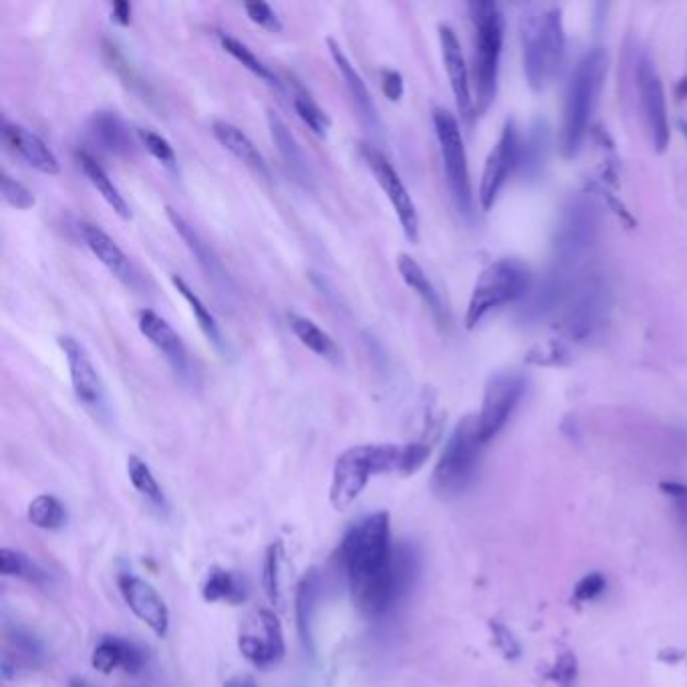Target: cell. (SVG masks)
Returning <instances> with one entry per match:
<instances>
[{
  "mask_svg": "<svg viewBox=\"0 0 687 687\" xmlns=\"http://www.w3.org/2000/svg\"><path fill=\"white\" fill-rule=\"evenodd\" d=\"M605 73L607 57L603 49L595 47L577 63L571 75L561 125V150L565 158H575L583 146L591 117L601 97Z\"/></svg>",
  "mask_w": 687,
  "mask_h": 687,
  "instance_id": "277c9868",
  "label": "cell"
},
{
  "mask_svg": "<svg viewBox=\"0 0 687 687\" xmlns=\"http://www.w3.org/2000/svg\"><path fill=\"white\" fill-rule=\"evenodd\" d=\"M69 687H89L85 681H81V679H73L71 683H69Z\"/></svg>",
  "mask_w": 687,
  "mask_h": 687,
  "instance_id": "c3c4849f",
  "label": "cell"
},
{
  "mask_svg": "<svg viewBox=\"0 0 687 687\" xmlns=\"http://www.w3.org/2000/svg\"><path fill=\"white\" fill-rule=\"evenodd\" d=\"M137 327H140V333L166 357V361L182 379H188L192 375L190 353L178 331L162 315H158L152 309H142L137 313Z\"/></svg>",
  "mask_w": 687,
  "mask_h": 687,
  "instance_id": "e0dca14e",
  "label": "cell"
},
{
  "mask_svg": "<svg viewBox=\"0 0 687 687\" xmlns=\"http://www.w3.org/2000/svg\"><path fill=\"white\" fill-rule=\"evenodd\" d=\"M548 679L559 687H575L579 679V661L573 651H565L557 657L555 665L548 671Z\"/></svg>",
  "mask_w": 687,
  "mask_h": 687,
  "instance_id": "60d3db41",
  "label": "cell"
},
{
  "mask_svg": "<svg viewBox=\"0 0 687 687\" xmlns=\"http://www.w3.org/2000/svg\"><path fill=\"white\" fill-rule=\"evenodd\" d=\"M379 77H381V89H383L385 97L389 101H399L403 97V91H405L403 77L393 69H383L379 73Z\"/></svg>",
  "mask_w": 687,
  "mask_h": 687,
  "instance_id": "f6af8a7d",
  "label": "cell"
},
{
  "mask_svg": "<svg viewBox=\"0 0 687 687\" xmlns=\"http://www.w3.org/2000/svg\"><path fill=\"white\" fill-rule=\"evenodd\" d=\"M127 476H129L133 488L140 494H144L150 502H154L158 506L164 504L162 486L158 484L154 472L150 470V466L142 458H137V456L127 458Z\"/></svg>",
  "mask_w": 687,
  "mask_h": 687,
  "instance_id": "74e56055",
  "label": "cell"
},
{
  "mask_svg": "<svg viewBox=\"0 0 687 687\" xmlns=\"http://www.w3.org/2000/svg\"><path fill=\"white\" fill-rule=\"evenodd\" d=\"M520 160V137L514 121H506L502 127V133L498 137L496 146L490 150L482 180H480V206L484 212L492 210V206L498 200V194L502 192L504 184L508 182L512 170L518 166Z\"/></svg>",
  "mask_w": 687,
  "mask_h": 687,
  "instance_id": "4fadbf2b",
  "label": "cell"
},
{
  "mask_svg": "<svg viewBox=\"0 0 687 687\" xmlns=\"http://www.w3.org/2000/svg\"><path fill=\"white\" fill-rule=\"evenodd\" d=\"M490 633H492V643L496 649L506 657V659H518L522 653L520 641L514 637V633L502 625L500 621H490Z\"/></svg>",
  "mask_w": 687,
  "mask_h": 687,
  "instance_id": "7bdbcfd3",
  "label": "cell"
},
{
  "mask_svg": "<svg viewBox=\"0 0 687 687\" xmlns=\"http://www.w3.org/2000/svg\"><path fill=\"white\" fill-rule=\"evenodd\" d=\"M224 687H258V685H256V681H254L250 675L240 673V675L230 677V679L224 683Z\"/></svg>",
  "mask_w": 687,
  "mask_h": 687,
  "instance_id": "7dc6e473",
  "label": "cell"
},
{
  "mask_svg": "<svg viewBox=\"0 0 687 687\" xmlns=\"http://www.w3.org/2000/svg\"><path fill=\"white\" fill-rule=\"evenodd\" d=\"M212 133L224 150H228L236 160H240L256 176L266 178V180L270 178V170L264 156L258 152V148L252 144L250 137L240 127H236L230 121L216 119L212 123Z\"/></svg>",
  "mask_w": 687,
  "mask_h": 687,
  "instance_id": "cb8c5ba5",
  "label": "cell"
},
{
  "mask_svg": "<svg viewBox=\"0 0 687 687\" xmlns=\"http://www.w3.org/2000/svg\"><path fill=\"white\" fill-rule=\"evenodd\" d=\"M635 85H637L641 119H643V127L647 131L649 142L655 152L663 154L669 148V140H671L667 101H665V89H663L661 77L649 59H641L637 63Z\"/></svg>",
  "mask_w": 687,
  "mask_h": 687,
  "instance_id": "7c38bea8",
  "label": "cell"
},
{
  "mask_svg": "<svg viewBox=\"0 0 687 687\" xmlns=\"http://www.w3.org/2000/svg\"><path fill=\"white\" fill-rule=\"evenodd\" d=\"M432 119H434L436 135H438L444 172H446V182H448L452 200L462 214L470 216L474 196H472L468 156H466V146H464V137L460 131V123L444 107H436L432 113Z\"/></svg>",
  "mask_w": 687,
  "mask_h": 687,
  "instance_id": "ba28073f",
  "label": "cell"
},
{
  "mask_svg": "<svg viewBox=\"0 0 687 687\" xmlns=\"http://www.w3.org/2000/svg\"><path fill=\"white\" fill-rule=\"evenodd\" d=\"M474 25V101L476 113L490 109L498 89L500 55L504 43V17L496 3L478 0L468 5Z\"/></svg>",
  "mask_w": 687,
  "mask_h": 687,
  "instance_id": "5b68a950",
  "label": "cell"
},
{
  "mask_svg": "<svg viewBox=\"0 0 687 687\" xmlns=\"http://www.w3.org/2000/svg\"><path fill=\"white\" fill-rule=\"evenodd\" d=\"M522 395H524V379L520 375L504 371L490 377L484 391L480 414L476 416L478 436L484 446L490 444L504 430V426L514 414V409L518 407Z\"/></svg>",
  "mask_w": 687,
  "mask_h": 687,
  "instance_id": "8fae6325",
  "label": "cell"
},
{
  "mask_svg": "<svg viewBox=\"0 0 687 687\" xmlns=\"http://www.w3.org/2000/svg\"><path fill=\"white\" fill-rule=\"evenodd\" d=\"M607 589V579L605 575L601 573H591V575H585L577 585H575V591H573V597L577 603H591L595 599H599Z\"/></svg>",
  "mask_w": 687,
  "mask_h": 687,
  "instance_id": "ee69618b",
  "label": "cell"
},
{
  "mask_svg": "<svg viewBox=\"0 0 687 687\" xmlns=\"http://www.w3.org/2000/svg\"><path fill=\"white\" fill-rule=\"evenodd\" d=\"M202 599L206 603H228L238 605L246 599L244 581L222 567H212L202 583Z\"/></svg>",
  "mask_w": 687,
  "mask_h": 687,
  "instance_id": "f546056e",
  "label": "cell"
},
{
  "mask_svg": "<svg viewBox=\"0 0 687 687\" xmlns=\"http://www.w3.org/2000/svg\"><path fill=\"white\" fill-rule=\"evenodd\" d=\"M218 41H220V47H222L232 59H236L244 69H248V71H250L252 75H256L260 81H264V83H268V85H272V87H281V81H279L277 75H274V71H272L268 65H264V61H260L242 41H238V39H234V37H230V35H224V33L218 35Z\"/></svg>",
  "mask_w": 687,
  "mask_h": 687,
  "instance_id": "836d02e7",
  "label": "cell"
},
{
  "mask_svg": "<svg viewBox=\"0 0 687 687\" xmlns=\"http://www.w3.org/2000/svg\"><path fill=\"white\" fill-rule=\"evenodd\" d=\"M168 220L172 222L174 230L182 236V240L186 242V246L190 248V252L196 256L198 264L204 268V272L208 274V279H212L214 285H222L228 287L230 279H228V272L224 270L220 258L216 256V252L210 248V244L200 236V232L172 206L166 208Z\"/></svg>",
  "mask_w": 687,
  "mask_h": 687,
  "instance_id": "7402d4cb",
  "label": "cell"
},
{
  "mask_svg": "<svg viewBox=\"0 0 687 687\" xmlns=\"http://www.w3.org/2000/svg\"><path fill=\"white\" fill-rule=\"evenodd\" d=\"M524 75L532 91H544L565 61L567 35L557 5H528L520 15Z\"/></svg>",
  "mask_w": 687,
  "mask_h": 687,
  "instance_id": "7a4b0ae2",
  "label": "cell"
},
{
  "mask_svg": "<svg viewBox=\"0 0 687 687\" xmlns=\"http://www.w3.org/2000/svg\"><path fill=\"white\" fill-rule=\"evenodd\" d=\"M0 569L5 577H17L33 585H45L47 573L25 553L15 551V548H3L0 553Z\"/></svg>",
  "mask_w": 687,
  "mask_h": 687,
  "instance_id": "e575fe53",
  "label": "cell"
},
{
  "mask_svg": "<svg viewBox=\"0 0 687 687\" xmlns=\"http://www.w3.org/2000/svg\"><path fill=\"white\" fill-rule=\"evenodd\" d=\"M405 472V446L361 444L345 450L333 466L329 500L335 510H347L379 474Z\"/></svg>",
  "mask_w": 687,
  "mask_h": 687,
  "instance_id": "3957f363",
  "label": "cell"
},
{
  "mask_svg": "<svg viewBox=\"0 0 687 687\" xmlns=\"http://www.w3.org/2000/svg\"><path fill=\"white\" fill-rule=\"evenodd\" d=\"M532 285L528 266L516 258H498L488 264L474 285L466 309V327H478L492 311L522 299Z\"/></svg>",
  "mask_w": 687,
  "mask_h": 687,
  "instance_id": "8992f818",
  "label": "cell"
},
{
  "mask_svg": "<svg viewBox=\"0 0 687 687\" xmlns=\"http://www.w3.org/2000/svg\"><path fill=\"white\" fill-rule=\"evenodd\" d=\"M283 565H285V544L277 540L268 546L266 559H264V575H262L264 593L274 607H281L283 603Z\"/></svg>",
  "mask_w": 687,
  "mask_h": 687,
  "instance_id": "d6a6232c",
  "label": "cell"
},
{
  "mask_svg": "<svg viewBox=\"0 0 687 687\" xmlns=\"http://www.w3.org/2000/svg\"><path fill=\"white\" fill-rule=\"evenodd\" d=\"M482 448L476 416H466L452 432L434 468V488L442 494L464 490L478 468Z\"/></svg>",
  "mask_w": 687,
  "mask_h": 687,
  "instance_id": "52a82bcc",
  "label": "cell"
},
{
  "mask_svg": "<svg viewBox=\"0 0 687 687\" xmlns=\"http://www.w3.org/2000/svg\"><path fill=\"white\" fill-rule=\"evenodd\" d=\"M327 49H329V55H331L337 71L341 73V77L345 81V87L351 95V101L357 109V115L361 117V121L367 127H377L379 115H377V107H375V101L369 93L367 83L363 81V77L359 75V71L351 63V59L345 55V51L341 49V45L333 37H327Z\"/></svg>",
  "mask_w": 687,
  "mask_h": 687,
  "instance_id": "44dd1931",
  "label": "cell"
},
{
  "mask_svg": "<svg viewBox=\"0 0 687 687\" xmlns=\"http://www.w3.org/2000/svg\"><path fill=\"white\" fill-rule=\"evenodd\" d=\"M335 561L349 581L355 605L369 615L389 611L416 577V557L405 546H393L385 510L359 520L343 536Z\"/></svg>",
  "mask_w": 687,
  "mask_h": 687,
  "instance_id": "6da1fadb",
  "label": "cell"
},
{
  "mask_svg": "<svg viewBox=\"0 0 687 687\" xmlns=\"http://www.w3.org/2000/svg\"><path fill=\"white\" fill-rule=\"evenodd\" d=\"M289 327L293 331V335L307 347L311 349L315 355H319L325 361L331 363H339L341 361V347L337 345V341L325 331L321 329L313 319L299 315V313H289L287 315Z\"/></svg>",
  "mask_w": 687,
  "mask_h": 687,
  "instance_id": "83f0119b",
  "label": "cell"
},
{
  "mask_svg": "<svg viewBox=\"0 0 687 687\" xmlns=\"http://www.w3.org/2000/svg\"><path fill=\"white\" fill-rule=\"evenodd\" d=\"M395 262H397V270L401 274L403 283L424 301V305L430 309V313L434 315L438 325H442V327L448 325V309H446L440 293L436 291V287L428 279L426 270L405 252H399Z\"/></svg>",
  "mask_w": 687,
  "mask_h": 687,
  "instance_id": "d4e9b609",
  "label": "cell"
},
{
  "mask_svg": "<svg viewBox=\"0 0 687 687\" xmlns=\"http://www.w3.org/2000/svg\"><path fill=\"white\" fill-rule=\"evenodd\" d=\"M0 192H3L5 202L17 210H31L37 204L35 194L7 172H3V178H0Z\"/></svg>",
  "mask_w": 687,
  "mask_h": 687,
  "instance_id": "ab89813d",
  "label": "cell"
},
{
  "mask_svg": "<svg viewBox=\"0 0 687 687\" xmlns=\"http://www.w3.org/2000/svg\"><path fill=\"white\" fill-rule=\"evenodd\" d=\"M440 47H442V61L448 73V81H450L460 117L464 119L466 125H474V119L478 113H476V101L472 93L466 57H464L456 31L448 25H440Z\"/></svg>",
  "mask_w": 687,
  "mask_h": 687,
  "instance_id": "9a60e30c",
  "label": "cell"
},
{
  "mask_svg": "<svg viewBox=\"0 0 687 687\" xmlns=\"http://www.w3.org/2000/svg\"><path fill=\"white\" fill-rule=\"evenodd\" d=\"M111 21H115L119 27H127L131 23V5L125 0H117L111 5Z\"/></svg>",
  "mask_w": 687,
  "mask_h": 687,
  "instance_id": "bcb514c9",
  "label": "cell"
},
{
  "mask_svg": "<svg viewBox=\"0 0 687 687\" xmlns=\"http://www.w3.org/2000/svg\"><path fill=\"white\" fill-rule=\"evenodd\" d=\"M293 107L297 111V115L301 117V121L305 125H309V129L317 135H327V131L331 129V117L325 113V109L311 97L309 91H305L299 83H295V91H293Z\"/></svg>",
  "mask_w": 687,
  "mask_h": 687,
  "instance_id": "8d00e7d4",
  "label": "cell"
},
{
  "mask_svg": "<svg viewBox=\"0 0 687 687\" xmlns=\"http://www.w3.org/2000/svg\"><path fill=\"white\" fill-rule=\"evenodd\" d=\"M548 154V127L544 121H536L524 142H520L518 166L526 176H538Z\"/></svg>",
  "mask_w": 687,
  "mask_h": 687,
  "instance_id": "1f68e13d",
  "label": "cell"
},
{
  "mask_svg": "<svg viewBox=\"0 0 687 687\" xmlns=\"http://www.w3.org/2000/svg\"><path fill=\"white\" fill-rule=\"evenodd\" d=\"M266 123L270 129V137L272 142L277 144L279 154L283 156L285 164L289 166V170L293 172V176L307 184L311 178V170H309V160L305 158L303 148L299 146L297 137L293 135V131L289 129V125L285 123V119L274 111V109H266Z\"/></svg>",
  "mask_w": 687,
  "mask_h": 687,
  "instance_id": "484cf974",
  "label": "cell"
},
{
  "mask_svg": "<svg viewBox=\"0 0 687 687\" xmlns=\"http://www.w3.org/2000/svg\"><path fill=\"white\" fill-rule=\"evenodd\" d=\"M3 140L15 154H19L37 172L47 174V176H57L61 172V164L57 156L53 154V150L41 140L37 133H33L25 125L5 121Z\"/></svg>",
  "mask_w": 687,
  "mask_h": 687,
  "instance_id": "d6986e66",
  "label": "cell"
},
{
  "mask_svg": "<svg viewBox=\"0 0 687 687\" xmlns=\"http://www.w3.org/2000/svg\"><path fill=\"white\" fill-rule=\"evenodd\" d=\"M27 516L33 526L43 528V530H57L65 524L67 520V510L63 502L57 496L51 494H41L37 496L27 510Z\"/></svg>",
  "mask_w": 687,
  "mask_h": 687,
  "instance_id": "d590c367",
  "label": "cell"
},
{
  "mask_svg": "<svg viewBox=\"0 0 687 687\" xmlns=\"http://www.w3.org/2000/svg\"><path fill=\"white\" fill-rule=\"evenodd\" d=\"M137 137H140V142L142 146L160 162L164 164L166 168L170 170H176L178 166V158H176V152L172 148V144L166 140V137H162L160 133H156L154 129H137Z\"/></svg>",
  "mask_w": 687,
  "mask_h": 687,
  "instance_id": "f35d334b",
  "label": "cell"
},
{
  "mask_svg": "<svg viewBox=\"0 0 687 687\" xmlns=\"http://www.w3.org/2000/svg\"><path fill=\"white\" fill-rule=\"evenodd\" d=\"M91 665L105 675L115 671L137 673L146 665V651L121 637H103L93 649Z\"/></svg>",
  "mask_w": 687,
  "mask_h": 687,
  "instance_id": "ffe728a7",
  "label": "cell"
},
{
  "mask_svg": "<svg viewBox=\"0 0 687 687\" xmlns=\"http://www.w3.org/2000/svg\"><path fill=\"white\" fill-rule=\"evenodd\" d=\"M89 129L93 140L105 152L119 158H131L135 154L133 135L115 111H95L89 119Z\"/></svg>",
  "mask_w": 687,
  "mask_h": 687,
  "instance_id": "603a6c76",
  "label": "cell"
},
{
  "mask_svg": "<svg viewBox=\"0 0 687 687\" xmlns=\"http://www.w3.org/2000/svg\"><path fill=\"white\" fill-rule=\"evenodd\" d=\"M57 343H59L61 351L65 353L73 391H75L77 399L83 405H87L95 411H101L105 405V389H103V381H101L97 367L93 365L87 349L71 335H61L57 339Z\"/></svg>",
  "mask_w": 687,
  "mask_h": 687,
  "instance_id": "2e32d148",
  "label": "cell"
},
{
  "mask_svg": "<svg viewBox=\"0 0 687 687\" xmlns=\"http://www.w3.org/2000/svg\"><path fill=\"white\" fill-rule=\"evenodd\" d=\"M172 285L176 287V291L182 295V299L188 303L192 315L196 317L198 321V327L200 331L204 333V337L218 349V351H224V337H222V331L218 327V321L216 317L212 315V311L206 307V303L192 291V287L180 277V274H172Z\"/></svg>",
  "mask_w": 687,
  "mask_h": 687,
  "instance_id": "4dcf8cb0",
  "label": "cell"
},
{
  "mask_svg": "<svg viewBox=\"0 0 687 687\" xmlns=\"http://www.w3.org/2000/svg\"><path fill=\"white\" fill-rule=\"evenodd\" d=\"M117 585L129 611L154 635L164 637L170 629V611L162 595L148 581L131 573H121L117 577Z\"/></svg>",
  "mask_w": 687,
  "mask_h": 687,
  "instance_id": "5bb4252c",
  "label": "cell"
},
{
  "mask_svg": "<svg viewBox=\"0 0 687 687\" xmlns=\"http://www.w3.org/2000/svg\"><path fill=\"white\" fill-rule=\"evenodd\" d=\"M359 154H361L363 162L367 164V168L371 170L373 178L377 180L379 188L383 190V194L391 202V206L395 210V216H397V220L401 224V230L407 236V240L409 242H418L420 240L418 210H416L414 200H411V194H409L407 186L403 184L401 176L393 168V164L387 160V156L383 152H379L371 144H359Z\"/></svg>",
  "mask_w": 687,
  "mask_h": 687,
  "instance_id": "30bf717a",
  "label": "cell"
},
{
  "mask_svg": "<svg viewBox=\"0 0 687 687\" xmlns=\"http://www.w3.org/2000/svg\"><path fill=\"white\" fill-rule=\"evenodd\" d=\"M244 11H246L248 19L254 25H258L260 29H264L268 33H281L283 31V21H281V17L277 13L272 11L270 5L260 3V0H258V3H246Z\"/></svg>",
  "mask_w": 687,
  "mask_h": 687,
  "instance_id": "b9f144b4",
  "label": "cell"
},
{
  "mask_svg": "<svg viewBox=\"0 0 687 687\" xmlns=\"http://www.w3.org/2000/svg\"><path fill=\"white\" fill-rule=\"evenodd\" d=\"M238 651L258 669L277 665L287 651L285 631L277 613L270 609L252 611L238 631Z\"/></svg>",
  "mask_w": 687,
  "mask_h": 687,
  "instance_id": "9c48e42d",
  "label": "cell"
},
{
  "mask_svg": "<svg viewBox=\"0 0 687 687\" xmlns=\"http://www.w3.org/2000/svg\"><path fill=\"white\" fill-rule=\"evenodd\" d=\"M81 236L93 256L113 274V277L125 285L127 289H137L140 285V274L133 268L127 254L119 248V244L99 226L95 224H81Z\"/></svg>",
  "mask_w": 687,
  "mask_h": 687,
  "instance_id": "ac0fdd59",
  "label": "cell"
},
{
  "mask_svg": "<svg viewBox=\"0 0 687 687\" xmlns=\"http://www.w3.org/2000/svg\"><path fill=\"white\" fill-rule=\"evenodd\" d=\"M319 597H321V577L317 569H311L299 583L297 587V627L303 643L313 651V623L319 607Z\"/></svg>",
  "mask_w": 687,
  "mask_h": 687,
  "instance_id": "f1b7e54d",
  "label": "cell"
},
{
  "mask_svg": "<svg viewBox=\"0 0 687 687\" xmlns=\"http://www.w3.org/2000/svg\"><path fill=\"white\" fill-rule=\"evenodd\" d=\"M75 160L81 168V172L85 174V178L91 182V186L97 190V194L109 204V208L121 218V220H129L131 218V210L127 200L123 198V194L117 190V186L111 182L109 174L105 172V168L85 150L75 152Z\"/></svg>",
  "mask_w": 687,
  "mask_h": 687,
  "instance_id": "4316f807",
  "label": "cell"
}]
</instances>
